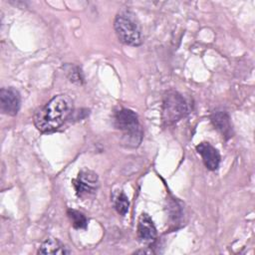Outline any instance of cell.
<instances>
[{
  "mask_svg": "<svg viewBox=\"0 0 255 255\" xmlns=\"http://www.w3.org/2000/svg\"><path fill=\"white\" fill-rule=\"evenodd\" d=\"M73 111V101L67 95L53 97L34 116V125L42 132L59 128Z\"/></svg>",
  "mask_w": 255,
  "mask_h": 255,
  "instance_id": "obj_1",
  "label": "cell"
},
{
  "mask_svg": "<svg viewBox=\"0 0 255 255\" xmlns=\"http://www.w3.org/2000/svg\"><path fill=\"white\" fill-rule=\"evenodd\" d=\"M115 127L122 131L123 141L128 146H137L142 138V130L137 115L129 109H120L114 115Z\"/></svg>",
  "mask_w": 255,
  "mask_h": 255,
  "instance_id": "obj_2",
  "label": "cell"
},
{
  "mask_svg": "<svg viewBox=\"0 0 255 255\" xmlns=\"http://www.w3.org/2000/svg\"><path fill=\"white\" fill-rule=\"evenodd\" d=\"M114 28L119 40L128 46L141 44V30L134 15L129 12L118 14L114 21Z\"/></svg>",
  "mask_w": 255,
  "mask_h": 255,
  "instance_id": "obj_3",
  "label": "cell"
},
{
  "mask_svg": "<svg viewBox=\"0 0 255 255\" xmlns=\"http://www.w3.org/2000/svg\"><path fill=\"white\" fill-rule=\"evenodd\" d=\"M188 113L187 105L183 98L176 92H168L163 98L162 105V121L165 125H172Z\"/></svg>",
  "mask_w": 255,
  "mask_h": 255,
  "instance_id": "obj_4",
  "label": "cell"
},
{
  "mask_svg": "<svg viewBox=\"0 0 255 255\" xmlns=\"http://www.w3.org/2000/svg\"><path fill=\"white\" fill-rule=\"evenodd\" d=\"M76 194L80 198H85L94 194L99 186L97 173L89 169H83L72 181Z\"/></svg>",
  "mask_w": 255,
  "mask_h": 255,
  "instance_id": "obj_5",
  "label": "cell"
},
{
  "mask_svg": "<svg viewBox=\"0 0 255 255\" xmlns=\"http://www.w3.org/2000/svg\"><path fill=\"white\" fill-rule=\"evenodd\" d=\"M21 98L19 92L10 87L3 88L0 91V110L8 116H16L19 112Z\"/></svg>",
  "mask_w": 255,
  "mask_h": 255,
  "instance_id": "obj_6",
  "label": "cell"
},
{
  "mask_svg": "<svg viewBox=\"0 0 255 255\" xmlns=\"http://www.w3.org/2000/svg\"><path fill=\"white\" fill-rule=\"evenodd\" d=\"M137 236L145 244H152L156 239V229L152 219L146 213H141L137 223Z\"/></svg>",
  "mask_w": 255,
  "mask_h": 255,
  "instance_id": "obj_7",
  "label": "cell"
},
{
  "mask_svg": "<svg viewBox=\"0 0 255 255\" xmlns=\"http://www.w3.org/2000/svg\"><path fill=\"white\" fill-rule=\"evenodd\" d=\"M196 151L201 155L204 165L209 170H215L220 163V154L218 150L209 142H200L196 145Z\"/></svg>",
  "mask_w": 255,
  "mask_h": 255,
  "instance_id": "obj_8",
  "label": "cell"
},
{
  "mask_svg": "<svg viewBox=\"0 0 255 255\" xmlns=\"http://www.w3.org/2000/svg\"><path fill=\"white\" fill-rule=\"evenodd\" d=\"M211 122L215 128L222 134L225 139H228L232 136V125L226 112H215L211 116Z\"/></svg>",
  "mask_w": 255,
  "mask_h": 255,
  "instance_id": "obj_9",
  "label": "cell"
},
{
  "mask_svg": "<svg viewBox=\"0 0 255 255\" xmlns=\"http://www.w3.org/2000/svg\"><path fill=\"white\" fill-rule=\"evenodd\" d=\"M38 254H52V255H65L70 254L71 250L60 240L56 238L46 239L39 247Z\"/></svg>",
  "mask_w": 255,
  "mask_h": 255,
  "instance_id": "obj_10",
  "label": "cell"
},
{
  "mask_svg": "<svg viewBox=\"0 0 255 255\" xmlns=\"http://www.w3.org/2000/svg\"><path fill=\"white\" fill-rule=\"evenodd\" d=\"M112 198H113L114 207L117 210V212L122 216H125L128 211V207H129V201L128 196L125 194L124 191L118 190L113 193Z\"/></svg>",
  "mask_w": 255,
  "mask_h": 255,
  "instance_id": "obj_11",
  "label": "cell"
},
{
  "mask_svg": "<svg viewBox=\"0 0 255 255\" xmlns=\"http://www.w3.org/2000/svg\"><path fill=\"white\" fill-rule=\"evenodd\" d=\"M68 217L70 221L72 222V225L76 229H86L88 225V219L85 216L84 213H82L79 210L76 209H71L69 208L67 210Z\"/></svg>",
  "mask_w": 255,
  "mask_h": 255,
  "instance_id": "obj_12",
  "label": "cell"
},
{
  "mask_svg": "<svg viewBox=\"0 0 255 255\" xmlns=\"http://www.w3.org/2000/svg\"><path fill=\"white\" fill-rule=\"evenodd\" d=\"M65 71H66V75L68 77V79L75 84L78 85H82L84 83V76L82 73V70L76 66V65H67L65 67Z\"/></svg>",
  "mask_w": 255,
  "mask_h": 255,
  "instance_id": "obj_13",
  "label": "cell"
}]
</instances>
